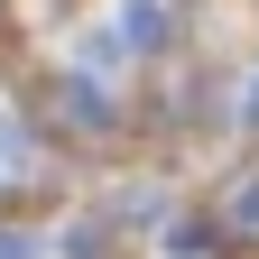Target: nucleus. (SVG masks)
<instances>
[{"label": "nucleus", "mask_w": 259, "mask_h": 259, "mask_svg": "<svg viewBox=\"0 0 259 259\" xmlns=\"http://www.w3.org/2000/svg\"><path fill=\"white\" fill-rule=\"evenodd\" d=\"M157 28H167V10L157 0H130L120 10V47H157Z\"/></svg>", "instance_id": "1"}, {"label": "nucleus", "mask_w": 259, "mask_h": 259, "mask_svg": "<svg viewBox=\"0 0 259 259\" xmlns=\"http://www.w3.org/2000/svg\"><path fill=\"white\" fill-rule=\"evenodd\" d=\"M232 232H259V185H241V194H232Z\"/></svg>", "instance_id": "2"}, {"label": "nucleus", "mask_w": 259, "mask_h": 259, "mask_svg": "<svg viewBox=\"0 0 259 259\" xmlns=\"http://www.w3.org/2000/svg\"><path fill=\"white\" fill-rule=\"evenodd\" d=\"M0 259H37V241H28V232H0Z\"/></svg>", "instance_id": "3"}, {"label": "nucleus", "mask_w": 259, "mask_h": 259, "mask_svg": "<svg viewBox=\"0 0 259 259\" xmlns=\"http://www.w3.org/2000/svg\"><path fill=\"white\" fill-rule=\"evenodd\" d=\"M250 120H259V93H250Z\"/></svg>", "instance_id": "4"}]
</instances>
